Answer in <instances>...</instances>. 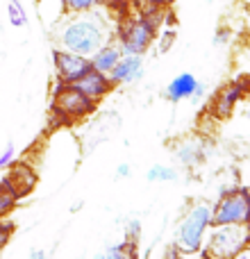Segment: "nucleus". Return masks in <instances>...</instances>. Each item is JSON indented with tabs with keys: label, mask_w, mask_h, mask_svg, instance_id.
Segmentation results:
<instances>
[{
	"label": "nucleus",
	"mask_w": 250,
	"mask_h": 259,
	"mask_svg": "<svg viewBox=\"0 0 250 259\" xmlns=\"http://www.w3.org/2000/svg\"><path fill=\"white\" fill-rule=\"evenodd\" d=\"M143 3H148V5H157V7H166V5H169L171 0H143Z\"/></svg>",
	"instance_id": "28"
},
{
	"label": "nucleus",
	"mask_w": 250,
	"mask_h": 259,
	"mask_svg": "<svg viewBox=\"0 0 250 259\" xmlns=\"http://www.w3.org/2000/svg\"><path fill=\"white\" fill-rule=\"evenodd\" d=\"M139 239H141V221L130 219L128 223H125V241L139 243Z\"/></svg>",
	"instance_id": "21"
},
{
	"label": "nucleus",
	"mask_w": 250,
	"mask_h": 259,
	"mask_svg": "<svg viewBox=\"0 0 250 259\" xmlns=\"http://www.w3.org/2000/svg\"><path fill=\"white\" fill-rule=\"evenodd\" d=\"M121 57H123L121 48H118V46H114V44H107V46H103L100 50H96V53L89 57V62H91V68H94V71L109 75V73H112V68L121 62Z\"/></svg>",
	"instance_id": "14"
},
{
	"label": "nucleus",
	"mask_w": 250,
	"mask_h": 259,
	"mask_svg": "<svg viewBox=\"0 0 250 259\" xmlns=\"http://www.w3.org/2000/svg\"><path fill=\"white\" fill-rule=\"evenodd\" d=\"M248 94V82L246 80H237L225 84L223 89L216 91L214 100H212V112L216 118H228L234 112L239 103L243 100V96Z\"/></svg>",
	"instance_id": "9"
},
{
	"label": "nucleus",
	"mask_w": 250,
	"mask_h": 259,
	"mask_svg": "<svg viewBox=\"0 0 250 259\" xmlns=\"http://www.w3.org/2000/svg\"><path fill=\"white\" fill-rule=\"evenodd\" d=\"M141 77H143V57H139V55H123L121 62L109 73V80H112L114 87L134 84Z\"/></svg>",
	"instance_id": "11"
},
{
	"label": "nucleus",
	"mask_w": 250,
	"mask_h": 259,
	"mask_svg": "<svg viewBox=\"0 0 250 259\" xmlns=\"http://www.w3.org/2000/svg\"><path fill=\"white\" fill-rule=\"evenodd\" d=\"M246 246H250V225H212L200 255L205 259H232Z\"/></svg>",
	"instance_id": "3"
},
{
	"label": "nucleus",
	"mask_w": 250,
	"mask_h": 259,
	"mask_svg": "<svg viewBox=\"0 0 250 259\" xmlns=\"http://www.w3.org/2000/svg\"><path fill=\"white\" fill-rule=\"evenodd\" d=\"M184 259H187V257H184ZM198 259H205V257H202V255H200V257H198Z\"/></svg>",
	"instance_id": "30"
},
{
	"label": "nucleus",
	"mask_w": 250,
	"mask_h": 259,
	"mask_svg": "<svg viewBox=\"0 0 250 259\" xmlns=\"http://www.w3.org/2000/svg\"><path fill=\"white\" fill-rule=\"evenodd\" d=\"M202 91H205V87L198 82V77L193 75V73H180V75H175L173 80L169 82V87H166V91H164V98L169 100V103H182V100H193V103H198Z\"/></svg>",
	"instance_id": "10"
},
{
	"label": "nucleus",
	"mask_w": 250,
	"mask_h": 259,
	"mask_svg": "<svg viewBox=\"0 0 250 259\" xmlns=\"http://www.w3.org/2000/svg\"><path fill=\"white\" fill-rule=\"evenodd\" d=\"M96 105L91 98H87L77 87L73 84H59L53 91V114L66 118V121H80L96 112Z\"/></svg>",
	"instance_id": "5"
},
{
	"label": "nucleus",
	"mask_w": 250,
	"mask_h": 259,
	"mask_svg": "<svg viewBox=\"0 0 250 259\" xmlns=\"http://www.w3.org/2000/svg\"><path fill=\"white\" fill-rule=\"evenodd\" d=\"M16 205H18V198L14 196V191L5 184V180L0 178V219H7Z\"/></svg>",
	"instance_id": "17"
},
{
	"label": "nucleus",
	"mask_w": 250,
	"mask_h": 259,
	"mask_svg": "<svg viewBox=\"0 0 250 259\" xmlns=\"http://www.w3.org/2000/svg\"><path fill=\"white\" fill-rule=\"evenodd\" d=\"M98 259H107V257H105V255H100V257H98Z\"/></svg>",
	"instance_id": "29"
},
{
	"label": "nucleus",
	"mask_w": 250,
	"mask_h": 259,
	"mask_svg": "<svg viewBox=\"0 0 250 259\" xmlns=\"http://www.w3.org/2000/svg\"><path fill=\"white\" fill-rule=\"evenodd\" d=\"M212 44H214V46H225V44H230V30H228V27H219Z\"/></svg>",
	"instance_id": "25"
},
{
	"label": "nucleus",
	"mask_w": 250,
	"mask_h": 259,
	"mask_svg": "<svg viewBox=\"0 0 250 259\" xmlns=\"http://www.w3.org/2000/svg\"><path fill=\"white\" fill-rule=\"evenodd\" d=\"M157 36V27L150 25L143 16L130 18L118 30V48L123 55H146Z\"/></svg>",
	"instance_id": "6"
},
{
	"label": "nucleus",
	"mask_w": 250,
	"mask_h": 259,
	"mask_svg": "<svg viewBox=\"0 0 250 259\" xmlns=\"http://www.w3.org/2000/svg\"><path fill=\"white\" fill-rule=\"evenodd\" d=\"M107 259H137V243L134 241H121L107 250Z\"/></svg>",
	"instance_id": "18"
},
{
	"label": "nucleus",
	"mask_w": 250,
	"mask_h": 259,
	"mask_svg": "<svg viewBox=\"0 0 250 259\" xmlns=\"http://www.w3.org/2000/svg\"><path fill=\"white\" fill-rule=\"evenodd\" d=\"M109 36H112V32H109L107 16L100 14L98 9L87 14H75V16H66L55 27L57 48L82 55V57H91L96 50L107 46Z\"/></svg>",
	"instance_id": "1"
},
{
	"label": "nucleus",
	"mask_w": 250,
	"mask_h": 259,
	"mask_svg": "<svg viewBox=\"0 0 250 259\" xmlns=\"http://www.w3.org/2000/svg\"><path fill=\"white\" fill-rule=\"evenodd\" d=\"M212 230V205L207 200H196L180 221L175 230L173 246L180 250L182 257H193L205 246L207 232Z\"/></svg>",
	"instance_id": "2"
},
{
	"label": "nucleus",
	"mask_w": 250,
	"mask_h": 259,
	"mask_svg": "<svg viewBox=\"0 0 250 259\" xmlns=\"http://www.w3.org/2000/svg\"><path fill=\"white\" fill-rule=\"evenodd\" d=\"M73 87H77V89H80L82 94L87 96V98L94 100V103H98V100L107 98V96L112 94V89H114V84H112V80H109V75L94 71V68H91V71L87 73L82 80H77Z\"/></svg>",
	"instance_id": "12"
},
{
	"label": "nucleus",
	"mask_w": 250,
	"mask_h": 259,
	"mask_svg": "<svg viewBox=\"0 0 250 259\" xmlns=\"http://www.w3.org/2000/svg\"><path fill=\"white\" fill-rule=\"evenodd\" d=\"M14 155H16V150H14V143H7L5 152L0 155V170H7L9 168V164L14 161Z\"/></svg>",
	"instance_id": "23"
},
{
	"label": "nucleus",
	"mask_w": 250,
	"mask_h": 259,
	"mask_svg": "<svg viewBox=\"0 0 250 259\" xmlns=\"http://www.w3.org/2000/svg\"><path fill=\"white\" fill-rule=\"evenodd\" d=\"M173 41H175V32L173 30H164V32H161V36H159V53H166V50L173 46Z\"/></svg>",
	"instance_id": "24"
},
{
	"label": "nucleus",
	"mask_w": 250,
	"mask_h": 259,
	"mask_svg": "<svg viewBox=\"0 0 250 259\" xmlns=\"http://www.w3.org/2000/svg\"><path fill=\"white\" fill-rule=\"evenodd\" d=\"M148 182H175L180 178V173L173 166H164V164H155L148 170Z\"/></svg>",
	"instance_id": "16"
},
{
	"label": "nucleus",
	"mask_w": 250,
	"mask_h": 259,
	"mask_svg": "<svg viewBox=\"0 0 250 259\" xmlns=\"http://www.w3.org/2000/svg\"><path fill=\"white\" fill-rule=\"evenodd\" d=\"M100 3H103V0H64L68 16L94 12V9H98V7H100Z\"/></svg>",
	"instance_id": "19"
},
{
	"label": "nucleus",
	"mask_w": 250,
	"mask_h": 259,
	"mask_svg": "<svg viewBox=\"0 0 250 259\" xmlns=\"http://www.w3.org/2000/svg\"><path fill=\"white\" fill-rule=\"evenodd\" d=\"M14 230H16V225H14L12 221H3V219H0V250H3V248L9 243Z\"/></svg>",
	"instance_id": "22"
},
{
	"label": "nucleus",
	"mask_w": 250,
	"mask_h": 259,
	"mask_svg": "<svg viewBox=\"0 0 250 259\" xmlns=\"http://www.w3.org/2000/svg\"><path fill=\"white\" fill-rule=\"evenodd\" d=\"M130 173H132V170H130V164H118V168H116V178H130Z\"/></svg>",
	"instance_id": "26"
},
{
	"label": "nucleus",
	"mask_w": 250,
	"mask_h": 259,
	"mask_svg": "<svg viewBox=\"0 0 250 259\" xmlns=\"http://www.w3.org/2000/svg\"><path fill=\"white\" fill-rule=\"evenodd\" d=\"M53 64H55V71H57L59 84H75L77 80H82L91 71L89 57H82V55L68 53V50H62V48L53 50Z\"/></svg>",
	"instance_id": "7"
},
{
	"label": "nucleus",
	"mask_w": 250,
	"mask_h": 259,
	"mask_svg": "<svg viewBox=\"0 0 250 259\" xmlns=\"http://www.w3.org/2000/svg\"><path fill=\"white\" fill-rule=\"evenodd\" d=\"M7 16H9V23H12L14 27H27V14H25V9L21 7L18 0H9Z\"/></svg>",
	"instance_id": "20"
},
{
	"label": "nucleus",
	"mask_w": 250,
	"mask_h": 259,
	"mask_svg": "<svg viewBox=\"0 0 250 259\" xmlns=\"http://www.w3.org/2000/svg\"><path fill=\"white\" fill-rule=\"evenodd\" d=\"M248 118H250V112H248Z\"/></svg>",
	"instance_id": "31"
},
{
	"label": "nucleus",
	"mask_w": 250,
	"mask_h": 259,
	"mask_svg": "<svg viewBox=\"0 0 250 259\" xmlns=\"http://www.w3.org/2000/svg\"><path fill=\"white\" fill-rule=\"evenodd\" d=\"M36 12L48 27H57L68 16L64 0H36Z\"/></svg>",
	"instance_id": "15"
},
{
	"label": "nucleus",
	"mask_w": 250,
	"mask_h": 259,
	"mask_svg": "<svg viewBox=\"0 0 250 259\" xmlns=\"http://www.w3.org/2000/svg\"><path fill=\"white\" fill-rule=\"evenodd\" d=\"M212 225H250V189L239 187L237 191L219 198L212 205Z\"/></svg>",
	"instance_id": "4"
},
{
	"label": "nucleus",
	"mask_w": 250,
	"mask_h": 259,
	"mask_svg": "<svg viewBox=\"0 0 250 259\" xmlns=\"http://www.w3.org/2000/svg\"><path fill=\"white\" fill-rule=\"evenodd\" d=\"M5 184L14 191V196L21 200V198L30 196L36 187V170L32 168L25 161H12L7 168V173L3 175Z\"/></svg>",
	"instance_id": "8"
},
{
	"label": "nucleus",
	"mask_w": 250,
	"mask_h": 259,
	"mask_svg": "<svg viewBox=\"0 0 250 259\" xmlns=\"http://www.w3.org/2000/svg\"><path fill=\"white\" fill-rule=\"evenodd\" d=\"M173 155L182 166H187V168H196L198 164L205 161V143L196 141V139H187V141H182V143L175 146Z\"/></svg>",
	"instance_id": "13"
},
{
	"label": "nucleus",
	"mask_w": 250,
	"mask_h": 259,
	"mask_svg": "<svg viewBox=\"0 0 250 259\" xmlns=\"http://www.w3.org/2000/svg\"><path fill=\"white\" fill-rule=\"evenodd\" d=\"M232 259H250V246H246L243 250H239L237 255H234Z\"/></svg>",
	"instance_id": "27"
}]
</instances>
